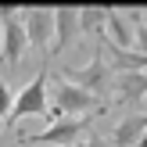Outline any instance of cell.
<instances>
[{"instance_id": "cell-6", "label": "cell", "mask_w": 147, "mask_h": 147, "mask_svg": "<svg viewBox=\"0 0 147 147\" xmlns=\"http://www.w3.org/2000/svg\"><path fill=\"white\" fill-rule=\"evenodd\" d=\"M22 22H25V36H29V47H36L40 54H47V57H50L57 14L50 11V7H29V11H22Z\"/></svg>"}, {"instance_id": "cell-7", "label": "cell", "mask_w": 147, "mask_h": 147, "mask_svg": "<svg viewBox=\"0 0 147 147\" xmlns=\"http://www.w3.org/2000/svg\"><path fill=\"white\" fill-rule=\"evenodd\" d=\"M57 25H54V47H50V57L61 54L65 47L76 43V36H83V22H79V7H57Z\"/></svg>"}, {"instance_id": "cell-13", "label": "cell", "mask_w": 147, "mask_h": 147, "mask_svg": "<svg viewBox=\"0 0 147 147\" xmlns=\"http://www.w3.org/2000/svg\"><path fill=\"white\" fill-rule=\"evenodd\" d=\"M133 29H136V50L147 54V25H133Z\"/></svg>"}, {"instance_id": "cell-11", "label": "cell", "mask_w": 147, "mask_h": 147, "mask_svg": "<svg viewBox=\"0 0 147 147\" xmlns=\"http://www.w3.org/2000/svg\"><path fill=\"white\" fill-rule=\"evenodd\" d=\"M79 22H83V32L104 29V22H108V11H100V7H86V11L79 14Z\"/></svg>"}, {"instance_id": "cell-4", "label": "cell", "mask_w": 147, "mask_h": 147, "mask_svg": "<svg viewBox=\"0 0 147 147\" xmlns=\"http://www.w3.org/2000/svg\"><path fill=\"white\" fill-rule=\"evenodd\" d=\"M90 115H83V119H57L50 122L43 133H32V136H22V144H54V147H79L86 140V129H90Z\"/></svg>"}, {"instance_id": "cell-8", "label": "cell", "mask_w": 147, "mask_h": 147, "mask_svg": "<svg viewBox=\"0 0 147 147\" xmlns=\"http://www.w3.org/2000/svg\"><path fill=\"white\" fill-rule=\"evenodd\" d=\"M104 43H111V47L119 50H136V29L129 25L126 11H108V22H104Z\"/></svg>"}, {"instance_id": "cell-15", "label": "cell", "mask_w": 147, "mask_h": 147, "mask_svg": "<svg viewBox=\"0 0 147 147\" xmlns=\"http://www.w3.org/2000/svg\"><path fill=\"white\" fill-rule=\"evenodd\" d=\"M140 147H147V136H144V140H140Z\"/></svg>"}, {"instance_id": "cell-2", "label": "cell", "mask_w": 147, "mask_h": 147, "mask_svg": "<svg viewBox=\"0 0 147 147\" xmlns=\"http://www.w3.org/2000/svg\"><path fill=\"white\" fill-rule=\"evenodd\" d=\"M50 97H54V111L61 115V119H83V115L104 111V100H100L97 93L83 90V86L68 83V79H61V76H54Z\"/></svg>"}, {"instance_id": "cell-1", "label": "cell", "mask_w": 147, "mask_h": 147, "mask_svg": "<svg viewBox=\"0 0 147 147\" xmlns=\"http://www.w3.org/2000/svg\"><path fill=\"white\" fill-rule=\"evenodd\" d=\"M29 115H40V119H47V122L61 119V115L50 108V76H47V68H40V76H32L18 93H14V108H11V119L7 122L14 126V122L29 119Z\"/></svg>"}, {"instance_id": "cell-9", "label": "cell", "mask_w": 147, "mask_h": 147, "mask_svg": "<svg viewBox=\"0 0 147 147\" xmlns=\"http://www.w3.org/2000/svg\"><path fill=\"white\" fill-rule=\"evenodd\" d=\"M144 136H147V115L144 111H133V115H126V119L111 129L108 144H111V147H140Z\"/></svg>"}, {"instance_id": "cell-14", "label": "cell", "mask_w": 147, "mask_h": 147, "mask_svg": "<svg viewBox=\"0 0 147 147\" xmlns=\"http://www.w3.org/2000/svg\"><path fill=\"white\" fill-rule=\"evenodd\" d=\"M79 147H111V144H108L104 136H93V133H90V136H86V140L79 144Z\"/></svg>"}, {"instance_id": "cell-5", "label": "cell", "mask_w": 147, "mask_h": 147, "mask_svg": "<svg viewBox=\"0 0 147 147\" xmlns=\"http://www.w3.org/2000/svg\"><path fill=\"white\" fill-rule=\"evenodd\" d=\"M61 79H68V83H76V86H83V90H90V93H104L108 86H115V72L108 68V61H104V54H93L90 57V65L86 68H61L57 72Z\"/></svg>"}, {"instance_id": "cell-10", "label": "cell", "mask_w": 147, "mask_h": 147, "mask_svg": "<svg viewBox=\"0 0 147 147\" xmlns=\"http://www.w3.org/2000/svg\"><path fill=\"white\" fill-rule=\"evenodd\" d=\"M115 90H119V104H140L147 100V72H122L115 76Z\"/></svg>"}, {"instance_id": "cell-12", "label": "cell", "mask_w": 147, "mask_h": 147, "mask_svg": "<svg viewBox=\"0 0 147 147\" xmlns=\"http://www.w3.org/2000/svg\"><path fill=\"white\" fill-rule=\"evenodd\" d=\"M11 108H14V97H11V86L0 79V126L11 119Z\"/></svg>"}, {"instance_id": "cell-3", "label": "cell", "mask_w": 147, "mask_h": 147, "mask_svg": "<svg viewBox=\"0 0 147 147\" xmlns=\"http://www.w3.org/2000/svg\"><path fill=\"white\" fill-rule=\"evenodd\" d=\"M25 50H29V36H25L22 11L0 7V65H11V68H14Z\"/></svg>"}]
</instances>
